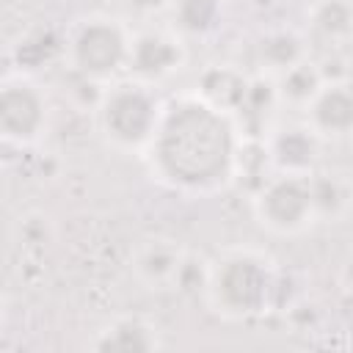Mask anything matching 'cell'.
Segmentation results:
<instances>
[{"mask_svg":"<svg viewBox=\"0 0 353 353\" xmlns=\"http://www.w3.org/2000/svg\"><path fill=\"white\" fill-rule=\"evenodd\" d=\"M309 188H312V199H314V210L317 218L323 215H339L347 207V193L342 179L336 176H309Z\"/></svg>","mask_w":353,"mask_h":353,"instance_id":"e0dca14e","label":"cell"},{"mask_svg":"<svg viewBox=\"0 0 353 353\" xmlns=\"http://www.w3.org/2000/svg\"><path fill=\"white\" fill-rule=\"evenodd\" d=\"M171 14H174L176 28L190 36H207L221 25L218 0H174Z\"/></svg>","mask_w":353,"mask_h":353,"instance_id":"4fadbf2b","label":"cell"},{"mask_svg":"<svg viewBox=\"0 0 353 353\" xmlns=\"http://www.w3.org/2000/svg\"><path fill=\"white\" fill-rule=\"evenodd\" d=\"M47 127V99L28 77H6L0 91V132L8 143L28 146Z\"/></svg>","mask_w":353,"mask_h":353,"instance_id":"8992f818","label":"cell"},{"mask_svg":"<svg viewBox=\"0 0 353 353\" xmlns=\"http://www.w3.org/2000/svg\"><path fill=\"white\" fill-rule=\"evenodd\" d=\"M306 124L317 138H350L353 135V88L345 83H323L306 105Z\"/></svg>","mask_w":353,"mask_h":353,"instance_id":"ba28073f","label":"cell"},{"mask_svg":"<svg viewBox=\"0 0 353 353\" xmlns=\"http://www.w3.org/2000/svg\"><path fill=\"white\" fill-rule=\"evenodd\" d=\"M320 85H323V80H320L317 69L306 61H298L295 66H290L279 74L276 94L292 105H309V99L320 91Z\"/></svg>","mask_w":353,"mask_h":353,"instance_id":"5bb4252c","label":"cell"},{"mask_svg":"<svg viewBox=\"0 0 353 353\" xmlns=\"http://www.w3.org/2000/svg\"><path fill=\"white\" fill-rule=\"evenodd\" d=\"M276 290L279 276L270 256L254 248H232L221 254L204 276L210 306L229 320H245L268 312Z\"/></svg>","mask_w":353,"mask_h":353,"instance_id":"7a4b0ae2","label":"cell"},{"mask_svg":"<svg viewBox=\"0 0 353 353\" xmlns=\"http://www.w3.org/2000/svg\"><path fill=\"white\" fill-rule=\"evenodd\" d=\"M259 58H262V63L279 69V74H281L284 69H290L301 61V41L292 33H273V36L262 39Z\"/></svg>","mask_w":353,"mask_h":353,"instance_id":"2e32d148","label":"cell"},{"mask_svg":"<svg viewBox=\"0 0 353 353\" xmlns=\"http://www.w3.org/2000/svg\"><path fill=\"white\" fill-rule=\"evenodd\" d=\"M97 350H119V353H132V350H154L160 347L157 342V328L143 323L141 317H121L110 323L105 331H99Z\"/></svg>","mask_w":353,"mask_h":353,"instance_id":"8fae6325","label":"cell"},{"mask_svg":"<svg viewBox=\"0 0 353 353\" xmlns=\"http://www.w3.org/2000/svg\"><path fill=\"white\" fill-rule=\"evenodd\" d=\"M314 28L328 39H342L353 30V6L347 0H320L314 6Z\"/></svg>","mask_w":353,"mask_h":353,"instance_id":"9a60e30c","label":"cell"},{"mask_svg":"<svg viewBox=\"0 0 353 353\" xmlns=\"http://www.w3.org/2000/svg\"><path fill=\"white\" fill-rule=\"evenodd\" d=\"M185 61L182 41L165 30H143L132 36L130 44V61L127 69L132 72L135 80L143 83H157L168 74H174Z\"/></svg>","mask_w":353,"mask_h":353,"instance_id":"52a82bcc","label":"cell"},{"mask_svg":"<svg viewBox=\"0 0 353 353\" xmlns=\"http://www.w3.org/2000/svg\"><path fill=\"white\" fill-rule=\"evenodd\" d=\"M163 105L152 91V83L124 80L110 85L97 108L99 132L110 146L121 152H146L160 124Z\"/></svg>","mask_w":353,"mask_h":353,"instance_id":"3957f363","label":"cell"},{"mask_svg":"<svg viewBox=\"0 0 353 353\" xmlns=\"http://www.w3.org/2000/svg\"><path fill=\"white\" fill-rule=\"evenodd\" d=\"M256 221L273 234H298L317 221L309 176L276 174L254 199Z\"/></svg>","mask_w":353,"mask_h":353,"instance_id":"5b68a950","label":"cell"},{"mask_svg":"<svg viewBox=\"0 0 353 353\" xmlns=\"http://www.w3.org/2000/svg\"><path fill=\"white\" fill-rule=\"evenodd\" d=\"M248 88H251V83L240 72H234L232 66H210L201 74L196 94L201 99H207L210 105H215L226 113H234V110L243 108V102L248 97Z\"/></svg>","mask_w":353,"mask_h":353,"instance_id":"30bf717a","label":"cell"},{"mask_svg":"<svg viewBox=\"0 0 353 353\" xmlns=\"http://www.w3.org/2000/svg\"><path fill=\"white\" fill-rule=\"evenodd\" d=\"M130 44L132 36L124 30L119 19L105 14H91L69 30L66 55L80 74L91 80H108L127 66Z\"/></svg>","mask_w":353,"mask_h":353,"instance_id":"277c9868","label":"cell"},{"mask_svg":"<svg viewBox=\"0 0 353 353\" xmlns=\"http://www.w3.org/2000/svg\"><path fill=\"white\" fill-rule=\"evenodd\" d=\"M317 135L314 130L306 127H281L268 143L270 163L276 165L279 174H298L309 176L312 165L317 160Z\"/></svg>","mask_w":353,"mask_h":353,"instance_id":"9c48e42d","label":"cell"},{"mask_svg":"<svg viewBox=\"0 0 353 353\" xmlns=\"http://www.w3.org/2000/svg\"><path fill=\"white\" fill-rule=\"evenodd\" d=\"M240 138L232 113L199 94L163 105L160 124L146 149L157 182L182 193H212L237 168Z\"/></svg>","mask_w":353,"mask_h":353,"instance_id":"6da1fadb","label":"cell"},{"mask_svg":"<svg viewBox=\"0 0 353 353\" xmlns=\"http://www.w3.org/2000/svg\"><path fill=\"white\" fill-rule=\"evenodd\" d=\"M135 270L146 284H165L182 270V254L168 240H149L135 254Z\"/></svg>","mask_w":353,"mask_h":353,"instance_id":"7c38bea8","label":"cell"}]
</instances>
